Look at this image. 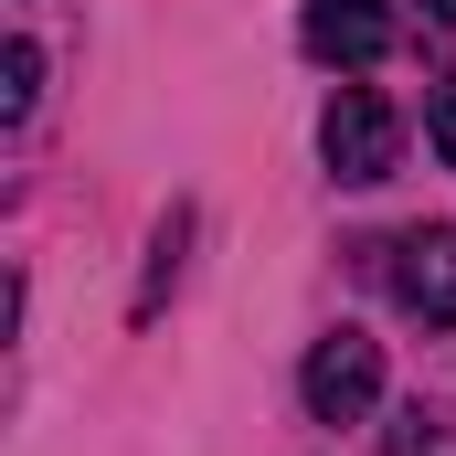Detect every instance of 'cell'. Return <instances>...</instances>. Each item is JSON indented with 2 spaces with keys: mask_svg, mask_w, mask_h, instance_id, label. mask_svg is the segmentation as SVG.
Wrapping results in <instances>:
<instances>
[{
  "mask_svg": "<svg viewBox=\"0 0 456 456\" xmlns=\"http://www.w3.org/2000/svg\"><path fill=\"white\" fill-rule=\"evenodd\" d=\"M436 11H456V0H436Z\"/></svg>",
  "mask_w": 456,
  "mask_h": 456,
  "instance_id": "52a82bcc",
  "label": "cell"
},
{
  "mask_svg": "<svg viewBox=\"0 0 456 456\" xmlns=\"http://www.w3.org/2000/svg\"><path fill=\"white\" fill-rule=\"evenodd\" d=\"M297 393H308V414H319V425H361V414L382 403V350L361 340V330H330V340L308 350Z\"/></svg>",
  "mask_w": 456,
  "mask_h": 456,
  "instance_id": "6da1fadb",
  "label": "cell"
},
{
  "mask_svg": "<svg viewBox=\"0 0 456 456\" xmlns=\"http://www.w3.org/2000/svg\"><path fill=\"white\" fill-rule=\"evenodd\" d=\"M32 96H43V53H32V43H11V53H0V117L21 127V117H32Z\"/></svg>",
  "mask_w": 456,
  "mask_h": 456,
  "instance_id": "5b68a950",
  "label": "cell"
},
{
  "mask_svg": "<svg viewBox=\"0 0 456 456\" xmlns=\"http://www.w3.org/2000/svg\"><path fill=\"white\" fill-rule=\"evenodd\" d=\"M393 149H403L393 107H382L371 86H340V96H330V117H319V159H330L340 181H382V170H393Z\"/></svg>",
  "mask_w": 456,
  "mask_h": 456,
  "instance_id": "7a4b0ae2",
  "label": "cell"
},
{
  "mask_svg": "<svg viewBox=\"0 0 456 456\" xmlns=\"http://www.w3.org/2000/svg\"><path fill=\"white\" fill-rule=\"evenodd\" d=\"M297 43H308L319 64H350V75H361V64L393 53V11H382V0H308V11H297Z\"/></svg>",
  "mask_w": 456,
  "mask_h": 456,
  "instance_id": "277c9868",
  "label": "cell"
},
{
  "mask_svg": "<svg viewBox=\"0 0 456 456\" xmlns=\"http://www.w3.org/2000/svg\"><path fill=\"white\" fill-rule=\"evenodd\" d=\"M436 149H446V170H456V86L436 96Z\"/></svg>",
  "mask_w": 456,
  "mask_h": 456,
  "instance_id": "8992f818",
  "label": "cell"
},
{
  "mask_svg": "<svg viewBox=\"0 0 456 456\" xmlns=\"http://www.w3.org/2000/svg\"><path fill=\"white\" fill-rule=\"evenodd\" d=\"M382 276H393V297H403L414 319L456 330V233H446V224L393 233V244H382Z\"/></svg>",
  "mask_w": 456,
  "mask_h": 456,
  "instance_id": "3957f363",
  "label": "cell"
}]
</instances>
